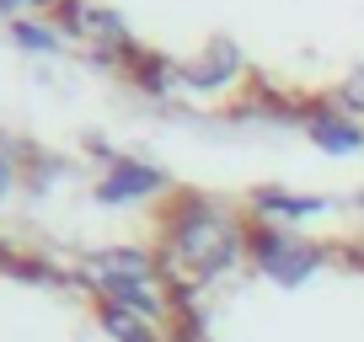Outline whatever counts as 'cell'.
Segmentation results:
<instances>
[{
	"instance_id": "7c38bea8",
	"label": "cell",
	"mask_w": 364,
	"mask_h": 342,
	"mask_svg": "<svg viewBox=\"0 0 364 342\" xmlns=\"http://www.w3.org/2000/svg\"><path fill=\"white\" fill-rule=\"evenodd\" d=\"M11 182H16V166L6 155H0V204H6V198H11Z\"/></svg>"
},
{
	"instance_id": "30bf717a",
	"label": "cell",
	"mask_w": 364,
	"mask_h": 342,
	"mask_svg": "<svg viewBox=\"0 0 364 342\" xmlns=\"http://www.w3.org/2000/svg\"><path fill=\"white\" fill-rule=\"evenodd\" d=\"M11 33H16V43H22L27 54H54V48H59V33L43 27V22H16Z\"/></svg>"
},
{
	"instance_id": "6da1fadb",
	"label": "cell",
	"mask_w": 364,
	"mask_h": 342,
	"mask_svg": "<svg viewBox=\"0 0 364 342\" xmlns=\"http://www.w3.org/2000/svg\"><path fill=\"white\" fill-rule=\"evenodd\" d=\"M241 257H252V230H241L230 214L198 204V198H182V209L166 214V246L156 251L161 278L198 289L204 278L230 273Z\"/></svg>"
},
{
	"instance_id": "8fae6325",
	"label": "cell",
	"mask_w": 364,
	"mask_h": 342,
	"mask_svg": "<svg viewBox=\"0 0 364 342\" xmlns=\"http://www.w3.org/2000/svg\"><path fill=\"white\" fill-rule=\"evenodd\" d=\"M343 107H348V113H364V75H353L348 86H343Z\"/></svg>"
},
{
	"instance_id": "52a82bcc",
	"label": "cell",
	"mask_w": 364,
	"mask_h": 342,
	"mask_svg": "<svg viewBox=\"0 0 364 342\" xmlns=\"http://www.w3.org/2000/svg\"><path fill=\"white\" fill-rule=\"evenodd\" d=\"M311 139H316L321 150H332V155H353V150H364V123L338 118V113H321L316 123H311Z\"/></svg>"
},
{
	"instance_id": "277c9868",
	"label": "cell",
	"mask_w": 364,
	"mask_h": 342,
	"mask_svg": "<svg viewBox=\"0 0 364 342\" xmlns=\"http://www.w3.org/2000/svg\"><path fill=\"white\" fill-rule=\"evenodd\" d=\"M236 75H241V48L220 38V43H209L193 65L182 70V86H193V92H225Z\"/></svg>"
},
{
	"instance_id": "7a4b0ae2",
	"label": "cell",
	"mask_w": 364,
	"mask_h": 342,
	"mask_svg": "<svg viewBox=\"0 0 364 342\" xmlns=\"http://www.w3.org/2000/svg\"><path fill=\"white\" fill-rule=\"evenodd\" d=\"M252 263L268 278H279V284H300V278L316 273L321 251L306 246V241H295V236H284V230H273V225H257L252 230Z\"/></svg>"
},
{
	"instance_id": "ba28073f",
	"label": "cell",
	"mask_w": 364,
	"mask_h": 342,
	"mask_svg": "<svg viewBox=\"0 0 364 342\" xmlns=\"http://www.w3.org/2000/svg\"><path fill=\"white\" fill-rule=\"evenodd\" d=\"M257 209H262V214H279L284 225H289V219L327 214V204H321V198H289V193H273V187H262V193H257ZM279 219H273V225H279Z\"/></svg>"
},
{
	"instance_id": "9c48e42d",
	"label": "cell",
	"mask_w": 364,
	"mask_h": 342,
	"mask_svg": "<svg viewBox=\"0 0 364 342\" xmlns=\"http://www.w3.org/2000/svg\"><path fill=\"white\" fill-rule=\"evenodd\" d=\"M102 326L113 331L118 342H156V331H150V321H139L134 310H124V305H102Z\"/></svg>"
},
{
	"instance_id": "4fadbf2b",
	"label": "cell",
	"mask_w": 364,
	"mask_h": 342,
	"mask_svg": "<svg viewBox=\"0 0 364 342\" xmlns=\"http://www.w3.org/2000/svg\"><path fill=\"white\" fill-rule=\"evenodd\" d=\"M188 342H215V337H188Z\"/></svg>"
},
{
	"instance_id": "5b68a950",
	"label": "cell",
	"mask_w": 364,
	"mask_h": 342,
	"mask_svg": "<svg viewBox=\"0 0 364 342\" xmlns=\"http://www.w3.org/2000/svg\"><path fill=\"white\" fill-rule=\"evenodd\" d=\"M156 187H161V171H156V166L118 160L102 182H97V198H102V204H134V198H150Z\"/></svg>"
},
{
	"instance_id": "8992f818",
	"label": "cell",
	"mask_w": 364,
	"mask_h": 342,
	"mask_svg": "<svg viewBox=\"0 0 364 342\" xmlns=\"http://www.w3.org/2000/svg\"><path fill=\"white\" fill-rule=\"evenodd\" d=\"M65 16L75 33H86V38H97V43H118V48H129V33H124V22H118L107 6H91V0H65Z\"/></svg>"
},
{
	"instance_id": "3957f363",
	"label": "cell",
	"mask_w": 364,
	"mask_h": 342,
	"mask_svg": "<svg viewBox=\"0 0 364 342\" xmlns=\"http://www.w3.org/2000/svg\"><path fill=\"white\" fill-rule=\"evenodd\" d=\"M86 273H91V284L102 289L107 299H118L124 289L161 278V267H156V257L139 251V246H113V251H97V257L86 263Z\"/></svg>"
}]
</instances>
